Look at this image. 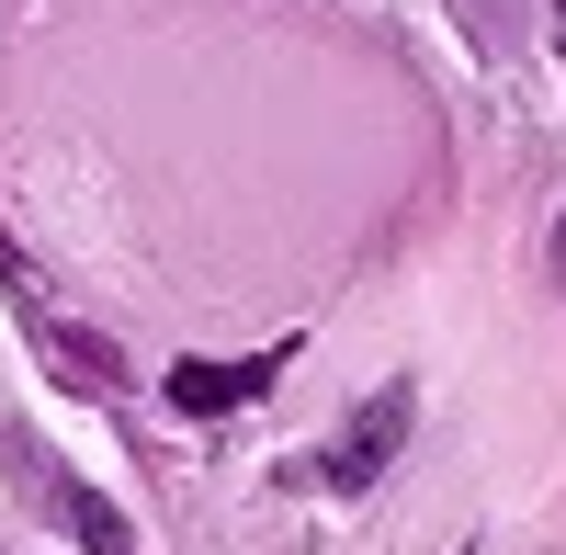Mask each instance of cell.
Instances as JSON below:
<instances>
[{"label": "cell", "mask_w": 566, "mask_h": 555, "mask_svg": "<svg viewBox=\"0 0 566 555\" xmlns=\"http://www.w3.org/2000/svg\"><path fill=\"white\" fill-rule=\"evenodd\" d=\"M408 420H419V397H408V386H374V397L352 408V420L328 431V453H317V488L363 499V488H374V477H386L397 453H408Z\"/></svg>", "instance_id": "6da1fadb"}, {"label": "cell", "mask_w": 566, "mask_h": 555, "mask_svg": "<svg viewBox=\"0 0 566 555\" xmlns=\"http://www.w3.org/2000/svg\"><path fill=\"white\" fill-rule=\"evenodd\" d=\"M12 465H23V488L45 499V522H57V533H69L80 555H136L125 511H114V499L91 488V477H57V465H45V453H34V442H12Z\"/></svg>", "instance_id": "7a4b0ae2"}, {"label": "cell", "mask_w": 566, "mask_h": 555, "mask_svg": "<svg viewBox=\"0 0 566 555\" xmlns=\"http://www.w3.org/2000/svg\"><path fill=\"white\" fill-rule=\"evenodd\" d=\"M23 329H34V352L57 363L80 397H114V386H125V352H114L103 329H80V317H57V306H23Z\"/></svg>", "instance_id": "3957f363"}, {"label": "cell", "mask_w": 566, "mask_h": 555, "mask_svg": "<svg viewBox=\"0 0 566 555\" xmlns=\"http://www.w3.org/2000/svg\"><path fill=\"white\" fill-rule=\"evenodd\" d=\"M272 375H283V352H261V363H205L193 352V363H170L159 386H170V408H193V420H227V408H250Z\"/></svg>", "instance_id": "277c9868"}, {"label": "cell", "mask_w": 566, "mask_h": 555, "mask_svg": "<svg viewBox=\"0 0 566 555\" xmlns=\"http://www.w3.org/2000/svg\"><path fill=\"white\" fill-rule=\"evenodd\" d=\"M0 295H12V306H45V272L23 261V239H12V227H0Z\"/></svg>", "instance_id": "5b68a950"}, {"label": "cell", "mask_w": 566, "mask_h": 555, "mask_svg": "<svg viewBox=\"0 0 566 555\" xmlns=\"http://www.w3.org/2000/svg\"><path fill=\"white\" fill-rule=\"evenodd\" d=\"M555 272H566V216H555Z\"/></svg>", "instance_id": "8992f818"}]
</instances>
